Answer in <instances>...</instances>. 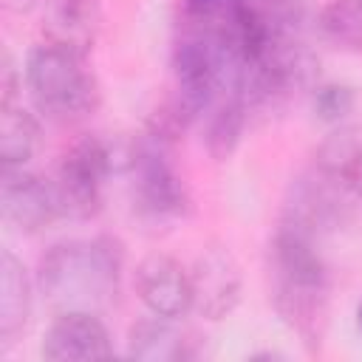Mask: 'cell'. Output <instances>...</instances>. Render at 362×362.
<instances>
[{
  "instance_id": "1",
  "label": "cell",
  "mask_w": 362,
  "mask_h": 362,
  "mask_svg": "<svg viewBox=\"0 0 362 362\" xmlns=\"http://www.w3.org/2000/svg\"><path fill=\"white\" fill-rule=\"evenodd\" d=\"M269 283L280 320L308 351H320L331 314V272L320 238L280 221L269 243Z\"/></svg>"
},
{
  "instance_id": "2",
  "label": "cell",
  "mask_w": 362,
  "mask_h": 362,
  "mask_svg": "<svg viewBox=\"0 0 362 362\" xmlns=\"http://www.w3.org/2000/svg\"><path fill=\"white\" fill-rule=\"evenodd\" d=\"M124 272L119 238H71L54 243L37 269V286L57 311H96L107 305Z\"/></svg>"
},
{
  "instance_id": "3",
  "label": "cell",
  "mask_w": 362,
  "mask_h": 362,
  "mask_svg": "<svg viewBox=\"0 0 362 362\" xmlns=\"http://www.w3.org/2000/svg\"><path fill=\"white\" fill-rule=\"evenodd\" d=\"M25 88L51 122H79L99 105V82L82 51L45 40L25 59Z\"/></svg>"
},
{
  "instance_id": "4",
  "label": "cell",
  "mask_w": 362,
  "mask_h": 362,
  "mask_svg": "<svg viewBox=\"0 0 362 362\" xmlns=\"http://www.w3.org/2000/svg\"><path fill=\"white\" fill-rule=\"evenodd\" d=\"M133 144L119 153V147L102 136H82L74 141L54 173V187L59 192L65 218H93L102 209V189L110 173L130 167Z\"/></svg>"
},
{
  "instance_id": "5",
  "label": "cell",
  "mask_w": 362,
  "mask_h": 362,
  "mask_svg": "<svg viewBox=\"0 0 362 362\" xmlns=\"http://www.w3.org/2000/svg\"><path fill=\"white\" fill-rule=\"evenodd\" d=\"M173 139L147 130L141 139L133 141L130 150V170H133V198L141 215L153 221L181 218L189 209V192L170 158Z\"/></svg>"
},
{
  "instance_id": "6",
  "label": "cell",
  "mask_w": 362,
  "mask_h": 362,
  "mask_svg": "<svg viewBox=\"0 0 362 362\" xmlns=\"http://www.w3.org/2000/svg\"><path fill=\"white\" fill-rule=\"evenodd\" d=\"M0 209L23 232H42L65 218L54 178L28 173L25 167H3L0 173Z\"/></svg>"
},
{
  "instance_id": "7",
  "label": "cell",
  "mask_w": 362,
  "mask_h": 362,
  "mask_svg": "<svg viewBox=\"0 0 362 362\" xmlns=\"http://www.w3.org/2000/svg\"><path fill=\"white\" fill-rule=\"evenodd\" d=\"M189 280H192V308L206 320H223L240 303L243 274L229 246H218V243L206 246L195 257L189 269Z\"/></svg>"
},
{
  "instance_id": "8",
  "label": "cell",
  "mask_w": 362,
  "mask_h": 362,
  "mask_svg": "<svg viewBox=\"0 0 362 362\" xmlns=\"http://www.w3.org/2000/svg\"><path fill=\"white\" fill-rule=\"evenodd\" d=\"M133 286L144 308L156 317L181 320L192 311V280L189 272L170 255L153 252L139 260Z\"/></svg>"
},
{
  "instance_id": "9",
  "label": "cell",
  "mask_w": 362,
  "mask_h": 362,
  "mask_svg": "<svg viewBox=\"0 0 362 362\" xmlns=\"http://www.w3.org/2000/svg\"><path fill=\"white\" fill-rule=\"evenodd\" d=\"M40 354L51 362L107 359L113 356V342L96 311H59L45 331Z\"/></svg>"
},
{
  "instance_id": "10",
  "label": "cell",
  "mask_w": 362,
  "mask_h": 362,
  "mask_svg": "<svg viewBox=\"0 0 362 362\" xmlns=\"http://www.w3.org/2000/svg\"><path fill=\"white\" fill-rule=\"evenodd\" d=\"M311 167L342 195L362 206V130L339 127L317 147Z\"/></svg>"
},
{
  "instance_id": "11",
  "label": "cell",
  "mask_w": 362,
  "mask_h": 362,
  "mask_svg": "<svg viewBox=\"0 0 362 362\" xmlns=\"http://www.w3.org/2000/svg\"><path fill=\"white\" fill-rule=\"evenodd\" d=\"M127 354L144 362H181L201 354L198 337L187 328H178L170 317L139 320L127 334Z\"/></svg>"
},
{
  "instance_id": "12",
  "label": "cell",
  "mask_w": 362,
  "mask_h": 362,
  "mask_svg": "<svg viewBox=\"0 0 362 362\" xmlns=\"http://www.w3.org/2000/svg\"><path fill=\"white\" fill-rule=\"evenodd\" d=\"M246 116H249V102L238 82L226 85L212 99V105L204 110V141L212 158L223 161L235 153L246 127Z\"/></svg>"
},
{
  "instance_id": "13",
  "label": "cell",
  "mask_w": 362,
  "mask_h": 362,
  "mask_svg": "<svg viewBox=\"0 0 362 362\" xmlns=\"http://www.w3.org/2000/svg\"><path fill=\"white\" fill-rule=\"evenodd\" d=\"M31 317V280L25 266L8 252H0V348H11Z\"/></svg>"
},
{
  "instance_id": "14",
  "label": "cell",
  "mask_w": 362,
  "mask_h": 362,
  "mask_svg": "<svg viewBox=\"0 0 362 362\" xmlns=\"http://www.w3.org/2000/svg\"><path fill=\"white\" fill-rule=\"evenodd\" d=\"M40 141V124L37 119L17 107L14 99L3 102L0 107V158L3 167H25V161L34 156Z\"/></svg>"
},
{
  "instance_id": "15",
  "label": "cell",
  "mask_w": 362,
  "mask_h": 362,
  "mask_svg": "<svg viewBox=\"0 0 362 362\" xmlns=\"http://www.w3.org/2000/svg\"><path fill=\"white\" fill-rule=\"evenodd\" d=\"M320 28L337 48L362 54V0H334L320 14Z\"/></svg>"
},
{
  "instance_id": "16",
  "label": "cell",
  "mask_w": 362,
  "mask_h": 362,
  "mask_svg": "<svg viewBox=\"0 0 362 362\" xmlns=\"http://www.w3.org/2000/svg\"><path fill=\"white\" fill-rule=\"evenodd\" d=\"M314 113L322 119V122H339L345 119L351 110H354V102H356V93L351 85H342V82H322L314 88Z\"/></svg>"
},
{
  "instance_id": "17",
  "label": "cell",
  "mask_w": 362,
  "mask_h": 362,
  "mask_svg": "<svg viewBox=\"0 0 362 362\" xmlns=\"http://www.w3.org/2000/svg\"><path fill=\"white\" fill-rule=\"evenodd\" d=\"M243 3H246V0H184V14H181V20L221 31V28L235 17V11H238Z\"/></svg>"
},
{
  "instance_id": "18",
  "label": "cell",
  "mask_w": 362,
  "mask_h": 362,
  "mask_svg": "<svg viewBox=\"0 0 362 362\" xmlns=\"http://www.w3.org/2000/svg\"><path fill=\"white\" fill-rule=\"evenodd\" d=\"M356 325H359V331H362V303H359V308H356Z\"/></svg>"
}]
</instances>
